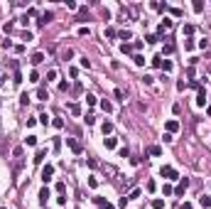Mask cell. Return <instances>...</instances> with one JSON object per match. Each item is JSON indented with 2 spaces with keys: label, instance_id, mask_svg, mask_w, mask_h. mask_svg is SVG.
<instances>
[{
  "label": "cell",
  "instance_id": "obj_1",
  "mask_svg": "<svg viewBox=\"0 0 211 209\" xmlns=\"http://www.w3.org/2000/svg\"><path fill=\"white\" fill-rule=\"evenodd\" d=\"M160 175H162L165 180H174L177 170H174V167H170V165H162V167H160Z\"/></svg>",
  "mask_w": 211,
  "mask_h": 209
},
{
  "label": "cell",
  "instance_id": "obj_2",
  "mask_svg": "<svg viewBox=\"0 0 211 209\" xmlns=\"http://www.w3.org/2000/svg\"><path fill=\"white\" fill-rule=\"evenodd\" d=\"M52 175H54V167H52V165H44V167H42V180H44V182H49Z\"/></svg>",
  "mask_w": 211,
  "mask_h": 209
},
{
  "label": "cell",
  "instance_id": "obj_3",
  "mask_svg": "<svg viewBox=\"0 0 211 209\" xmlns=\"http://www.w3.org/2000/svg\"><path fill=\"white\" fill-rule=\"evenodd\" d=\"M67 145H69L74 153H81V143L79 140H74V138H67Z\"/></svg>",
  "mask_w": 211,
  "mask_h": 209
},
{
  "label": "cell",
  "instance_id": "obj_4",
  "mask_svg": "<svg viewBox=\"0 0 211 209\" xmlns=\"http://www.w3.org/2000/svg\"><path fill=\"white\" fill-rule=\"evenodd\" d=\"M196 106H206V91L204 89H199V94H196Z\"/></svg>",
  "mask_w": 211,
  "mask_h": 209
},
{
  "label": "cell",
  "instance_id": "obj_5",
  "mask_svg": "<svg viewBox=\"0 0 211 209\" xmlns=\"http://www.w3.org/2000/svg\"><path fill=\"white\" fill-rule=\"evenodd\" d=\"M52 17H54V15H52V12H42V17H39V20H37V22H39V27H44V25H47V22H49V20H52Z\"/></svg>",
  "mask_w": 211,
  "mask_h": 209
},
{
  "label": "cell",
  "instance_id": "obj_6",
  "mask_svg": "<svg viewBox=\"0 0 211 209\" xmlns=\"http://www.w3.org/2000/svg\"><path fill=\"white\" fill-rule=\"evenodd\" d=\"M165 128H167V133L172 136V133H174L177 128H179V123H177V121H167V123H165Z\"/></svg>",
  "mask_w": 211,
  "mask_h": 209
},
{
  "label": "cell",
  "instance_id": "obj_7",
  "mask_svg": "<svg viewBox=\"0 0 211 209\" xmlns=\"http://www.w3.org/2000/svg\"><path fill=\"white\" fill-rule=\"evenodd\" d=\"M30 62H32V64H42V62H44V54H42V52H37V54H32V57H30Z\"/></svg>",
  "mask_w": 211,
  "mask_h": 209
},
{
  "label": "cell",
  "instance_id": "obj_8",
  "mask_svg": "<svg viewBox=\"0 0 211 209\" xmlns=\"http://www.w3.org/2000/svg\"><path fill=\"white\" fill-rule=\"evenodd\" d=\"M37 99H39V101H47V99H49V94H47V89H44V86H39V89H37Z\"/></svg>",
  "mask_w": 211,
  "mask_h": 209
},
{
  "label": "cell",
  "instance_id": "obj_9",
  "mask_svg": "<svg viewBox=\"0 0 211 209\" xmlns=\"http://www.w3.org/2000/svg\"><path fill=\"white\" fill-rule=\"evenodd\" d=\"M189 187V180L187 177H182V182H179V187H177V194H184V189Z\"/></svg>",
  "mask_w": 211,
  "mask_h": 209
},
{
  "label": "cell",
  "instance_id": "obj_10",
  "mask_svg": "<svg viewBox=\"0 0 211 209\" xmlns=\"http://www.w3.org/2000/svg\"><path fill=\"white\" fill-rule=\"evenodd\" d=\"M47 199H49V189H47V187H42V189H39V202H42V204H47Z\"/></svg>",
  "mask_w": 211,
  "mask_h": 209
},
{
  "label": "cell",
  "instance_id": "obj_11",
  "mask_svg": "<svg viewBox=\"0 0 211 209\" xmlns=\"http://www.w3.org/2000/svg\"><path fill=\"white\" fill-rule=\"evenodd\" d=\"M44 155H47V150H44V148H39V150H37V155H35V158H32V160H35L37 165H39V162L44 160Z\"/></svg>",
  "mask_w": 211,
  "mask_h": 209
},
{
  "label": "cell",
  "instance_id": "obj_12",
  "mask_svg": "<svg viewBox=\"0 0 211 209\" xmlns=\"http://www.w3.org/2000/svg\"><path fill=\"white\" fill-rule=\"evenodd\" d=\"M101 131H103V136H110V133H113V123H110V121H106L103 126H101Z\"/></svg>",
  "mask_w": 211,
  "mask_h": 209
},
{
  "label": "cell",
  "instance_id": "obj_13",
  "mask_svg": "<svg viewBox=\"0 0 211 209\" xmlns=\"http://www.w3.org/2000/svg\"><path fill=\"white\" fill-rule=\"evenodd\" d=\"M147 153H150V155H162V148H160V145H150Z\"/></svg>",
  "mask_w": 211,
  "mask_h": 209
},
{
  "label": "cell",
  "instance_id": "obj_14",
  "mask_svg": "<svg viewBox=\"0 0 211 209\" xmlns=\"http://www.w3.org/2000/svg\"><path fill=\"white\" fill-rule=\"evenodd\" d=\"M69 111L74 113V116H79V113H81V106L79 104H69Z\"/></svg>",
  "mask_w": 211,
  "mask_h": 209
},
{
  "label": "cell",
  "instance_id": "obj_15",
  "mask_svg": "<svg viewBox=\"0 0 211 209\" xmlns=\"http://www.w3.org/2000/svg\"><path fill=\"white\" fill-rule=\"evenodd\" d=\"M133 62H135L138 67H142V64H145V57H142V54H135V57H133Z\"/></svg>",
  "mask_w": 211,
  "mask_h": 209
},
{
  "label": "cell",
  "instance_id": "obj_16",
  "mask_svg": "<svg viewBox=\"0 0 211 209\" xmlns=\"http://www.w3.org/2000/svg\"><path fill=\"white\" fill-rule=\"evenodd\" d=\"M101 108H103L106 113H110V111H113V106H110V101H101Z\"/></svg>",
  "mask_w": 211,
  "mask_h": 209
},
{
  "label": "cell",
  "instance_id": "obj_17",
  "mask_svg": "<svg viewBox=\"0 0 211 209\" xmlns=\"http://www.w3.org/2000/svg\"><path fill=\"white\" fill-rule=\"evenodd\" d=\"M201 207L211 209V197H201Z\"/></svg>",
  "mask_w": 211,
  "mask_h": 209
},
{
  "label": "cell",
  "instance_id": "obj_18",
  "mask_svg": "<svg viewBox=\"0 0 211 209\" xmlns=\"http://www.w3.org/2000/svg\"><path fill=\"white\" fill-rule=\"evenodd\" d=\"M201 10H204V2L196 0V2H194V12H201Z\"/></svg>",
  "mask_w": 211,
  "mask_h": 209
},
{
  "label": "cell",
  "instance_id": "obj_19",
  "mask_svg": "<svg viewBox=\"0 0 211 209\" xmlns=\"http://www.w3.org/2000/svg\"><path fill=\"white\" fill-rule=\"evenodd\" d=\"M113 96H115V99H120V101H125V94H123L120 89H115V91H113Z\"/></svg>",
  "mask_w": 211,
  "mask_h": 209
},
{
  "label": "cell",
  "instance_id": "obj_20",
  "mask_svg": "<svg viewBox=\"0 0 211 209\" xmlns=\"http://www.w3.org/2000/svg\"><path fill=\"white\" fill-rule=\"evenodd\" d=\"M39 123L47 126V123H49V116H47V113H39Z\"/></svg>",
  "mask_w": 211,
  "mask_h": 209
},
{
  "label": "cell",
  "instance_id": "obj_21",
  "mask_svg": "<svg viewBox=\"0 0 211 209\" xmlns=\"http://www.w3.org/2000/svg\"><path fill=\"white\" fill-rule=\"evenodd\" d=\"M52 126H54V128H64V121H62V118H54Z\"/></svg>",
  "mask_w": 211,
  "mask_h": 209
},
{
  "label": "cell",
  "instance_id": "obj_22",
  "mask_svg": "<svg viewBox=\"0 0 211 209\" xmlns=\"http://www.w3.org/2000/svg\"><path fill=\"white\" fill-rule=\"evenodd\" d=\"M25 143H27V145H37V136H27Z\"/></svg>",
  "mask_w": 211,
  "mask_h": 209
},
{
  "label": "cell",
  "instance_id": "obj_23",
  "mask_svg": "<svg viewBox=\"0 0 211 209\" xmlns=\"http://www.w3.org/2000/svg\"><path fill=\"white\" fill-rule=\"evenodd\" d=\"M86 104L93 106V104H96V96H93V94H86Z\"/></svg>",
  "mask_w": 211,
  "mask_h": 209
},
{
  "label": "cell",
  "instance_id": "obj_24",
  "mask_svg": "<svg viewBox=\"0 0 211 209\" xmlns=\"http://www.w3.org/2000/svg\"><path fill=\"white\" fill-rule=\"evenodd\" d=\"M162 69H165V71H172V62H170V59H165V62H162Z\"/></svg>",
  "mask_w": 211,
  "mask_h": 209
},
{
  "label": "cell",
  "instance_id": "obj_25",
  "mask_svg": "<svg viewBox=\"0 0 211 209\" xmlns=\"http://www.w3.org/2000/svg\"><path fill=\"white\" fill-rule=\"evenodd\" d=\"M52 79H57V69H49V71H47V81H52Z\"/></svg>",
  "mask_w": 211,
  "mask_h": 209
},
{
  "label": "cell",
  "instance_id": "obj_26",
  "mask_svg": "<svg viewBox=\"0 0 211 209\" xmlns=\"http://www.w3.org/2000/svg\"><path fill=\"white\" fill-rule=\"evenodd\" d=\"M152 207H155V209H162V207H165V202H162V199H152Z\"/></svg>",
  "mask_w": 211,
  "mask_h": 209
},
{
  "label": "cell",
  "instance_id": "obj_27",
  "mask_svg": "<svg viewBox=\"0 0 211 209\" xmlns=\"http://www.w3.org/2000/svg\"><path fill=\"white\" fill-rule=\"evenodd\" d=\"M145 39H147V44H155V42L160 39V37H157V35H147V37H145Z\"/></svg>",
  "mask_w": 211,
  "mask_h": 209
},
{
  "label": "cell",
  "instance_id": "obj_28",
  "mask_svg": "<svg viewBox=\"0 0 211 209\" xmlns=\"http://www.w3.org/2000/svg\"><path fill=\"white\" fill-rule=\"evenodd\" d=\"M115 143H118L115 138H106V148H115Z\"/></svg>",
  "mask_w": 211,
  "mask_h": 209
},
{
  "label": "cell",
  "instance_id": "obj_29",
  "mask_svg": "<svg viewBox=\"0 0 211 209\" xmlns=\"http://www.w3.org/2000/svg\"><path fill=\"white\" fill-rule=\"evenodd\" d=\"M130 37H133L130 30H123V32H120V39H130Z\"/></svg>",
  "mask_w": 211,
  "mask_h": 209
},
{
  "label": "cell",
  "instance_id": "obj_30",
  "mask_svg": "<svg viewBox=\"0 0 211 209\" xmlns=\"http://www.w3.org/2000/svg\"><path fill=\"white\" fill-rule=\"evenodd\" d=\"M120 52H123V54H130V52H133V47H130V44H123V47H120Z\"/></svg>",
  "mask_w": 211,
  "mask_h": 209
},
{
  "label": "cell",
  "instance_id": "obj_31",
  "mask_svg": "<svg viewBox=\"0 0 211 209\" xmlns=\"http://www.w3.org/2000/svg\"><path fill=\"white\" fill-rule=\"evenodd\" d=\"M81 67H84V69H91V62H88L86 57H81Z\"/></svg>",
  "mask_w": 211,
  "mask_h": 209
},
{
  "label": "cell",
  "instance_id": "obj_32",
  "mask_svg": "<svg viewBox=\"0 0 211 209\" xmlns=\"http://www.w3.org/2000/svg\"><path fill=\"white\" fill-rule=\"evenodd\" d=\"M194 32V25H184V35H192Z\"/></svg>",
  "mask_w": 211,
  "mask_h": 209
},
{
  "label": "cell",
  "instance_id": "obj_33",
  "mask_svg": "<svg viewBox=\"0 0 211 209\" xmlns=\"http://www.w3.org/2000/svg\"><path fill=\"white\" fill-rule=\"evenodd\" d=\"M174 52V44H165V54H172Z\"/></svg>",
  "mask_w": 211,
  "mask_h": 209
},
{
  "label": "cell",
  "instance_id": "obj_34",
  "mask_svg": "<svg viewBox=\"0 0 211 209\" xmlns=\"http://www.w3.org/2000/svg\"><path fill=\"white\" fill-rule=\"evenodd\" d=\"M152 67H162V57H155L152 59Z\"/></svg>",
  "mask_w": 211,
  "mask_h": 209
},
{
  "label": "cell",
  "instance_id": "obj_35",
  "mask_svg": "<svg viewBox=\"0 0 211 209\" xmlns=\"http://www.w3.org/2000/svg\"><path fill=\"white\" fill-rule=\"evenodd\" d=\"M12 155H15L17 160H20V158H22V148H15V150H12Z\"/></svg>",
  "mask_w": 211,
  "mask_h": 209
},
{
  "label": "cell",
  "instance_id": "obj_36",
  "mask_svg": "<svg viewBox=\"0 0 211 209\" xmlns=\"http://www.w3.org/2000/svg\"><path fill=\"white\" fill-rule=\"evenodd\" d=\"M162 192H165V194H167V197H170V194H172V192H174V189H172V187H170V185H165V187H162Z\"/></svg>",
  "mask_w": 211,
  "mask_h": 209
},
{
  "label": "cell",
  "instance_id": "obj_37",
  "mask_svg": "<svg viewBox=\"0 0 211 209\" xmlns=\"http://www.w3.org/2000/svg\"><path fill=\"white\" fill-rule=\"evenodd\" d=\"M138 197H140V189H133V192H130V197H128V199H138Z\"/></svg>",
  "mask_w": 211,
  "mask_h": 209
},
{
  "label": "cell",
  "instance_id": "obj_38",
  "mask_svg": "<svg viewBox=\"0 0 211 209\" xmlns=\"http://www.w3.org/2000/svg\"><path fill=\"white\" fill-rule=\"evenodd\" d=\"M79 35L86 37V35H91V30H88V27H81V30H79Z\"/></svg>",
  "mask_w": 211,
  "mask_h": 209
},
{
  "label": "cell",
  "instance_id": "obj_39",
  "mask_svg": "<svg viewBox=\"0 0 211 209\" xmlns=\"http://www.w3.org/2000/svg\"><path fill=\"white\" fill-rule=\"evenodd\" d=\"M30 81H39V74L37 71H30Z\"/></svg>",
  "mask_w": 211,
  "mask_h": 209
},
{
  "label": "cell",
  "instance_id": "obj_40",
  "mask_svg": "<svg viewBox=\"0 0 211 209\" xmlns=\"http://www.w3.org/2000/svg\"><path fill=\"white\" fill-rule=\"evenodd\" d=\"M101 209H113V204H103V207H101Z\"/></svg>",
  "mask_w": 211,
  "mask_h": 209
}]
</instances>
